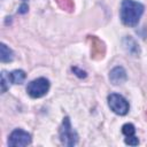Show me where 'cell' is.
Wrapping results in <instances>:
<instances>
[{
    "mask_svg": "<svg viewBox=\"0 0 147 147\" xmlns=\"http://www.w3.org/2000/svg\"><path fill=\"white\" fill-rule=\"evenodd\" d=\"M109 79L114 85L122 84L126 80V71L122 67H115L109 72Z\"/></svg>",
    "mask_w": 147,
    "mask_h": 147,
    "instance_id": "8",
    "label": "cell"
},
{
    "mask_svg": "<svg viewBox=\"0 0 147 147\" xmlns=\"http://www.w3.org/2000/svg\"><path fill=\"white\" fill-rule=\"evenodd\" d=\"M56 3L59 5V7L68 13H72L75 5H74V0H55Z\"/></svg>",
    "mask_w": 147,
    "mask_h": 147,
    "instance_id": "12",
    "label": "cell"
},
{
    "mask_svg": "<svg viewBox=\"0 0 147 147\" xmlns=\"http://www.w3.org/2000/svg\"><path fill=\"white\" fill-rule=\"evenodd\" d=\"M0 48H1V55H0V60H1V62H10V61H13V59H14V53H13V51L9 48V47H7L5 44H1V46H0Z\"/></svg>",
    "mask_w": 147,
    "mask_h": 147,
    "instance_id": "11",
    "label": "cell"
},
{
    "mask_svg": "<svg viewBox=\"0 0 147 147\" xmlns=\"http://www.w3.org/2000/svg\"><path fill=\"white\" fill-rule=\"evenodd\" d=\"M25 77L26 75L23 70H14L9 74V80L13 84H22L25 80Z\"/></svg>",
    "mask_w": 147,
    "mask_h": 147,
    "instance_id": "10",
    "label": "cell"
},
{
    "mask_svg": "<svg viewBox=\"0 0 147 147\" xmlns=\"http://www.w3.org/2000/svg\"><path fill=\"white\" fill-rule=\"evenodd\" d=\"M60 139H61V142L68 147L75 146L78 141V134L72 129L69 117L63 118V122L60 127Z\"/></svg>",
    "mask_w": 147,
    "mask_h": 147,
    "instance_id": "2",
    "label": "cell"
},
{
    "mask_svg": "<svg viewBox=\"0 0 147 147\" xmlns=\"http://www.w3.org/2000/svg\"><path fill=\"white\" fill-rule=\"evenodd\" d=\"M122 132H123V134L126 137V138H125V144L131 145V146H137V145L139 144L138 138L134 136L136 129H134V126H133L132 124H130V123L124 124L123 127H122Z\"/></svg>",
    "mask_w": 147,
    "mask_h": 147,
    "instance_id": "7",
    "label": "cell"
},
{
    "mask_svg": "<svg viewBox=\"0 0 147 147\" xmlns=\"http://www.w3.org/2000/svg\"><path fill=\"white\" fill-rule=\"evenodd\" d=\"M48 90H49V82L44 77H40L30 82L26 87V92L29 93V95L34 99L44 96L48 92Z\"/></svg>",
    "mask_w": 147,
    "mask_h": 147,
    "instance_id": "3",
    "label": "cell"
},
{
    "mask_svg": "<svg viewBox=\"0 0 147 147\" xmlns=\"http://www.w3.org/2000/svg\"><path fill=\"white\" fill-rule=\"evenodd\" d=\"M28 9H29V7H28V5H22L21 7H20V9H18V13H21V14H24V13H26L28 11Z\"/></svg>",
    "mask_w": 147,
    "mask_h": 147,
    "instance_id": "15",
    "label": "cell"
},
{
    "mask_svg": "<svg viewBox=\"0 0 147 147\" xmlns=\"http://www.w3.org/2000/svg\"><path fill=\"white\" fill-rule=\"evenodd\" d=\"M71 69H72L74 72H76V75H77L78 77H80V78H85V77H86V72L83 71V70H79L77 67H72Z\"/></svg>",
    "mask_w": 147,
    "mask_h": 147,
    "instance_id": "14",
    "label": "cell"
},
{
    "mask_svg": "<svg viewBox=\"0 0 147 147\" xmlns=\"http://www.w3.org/2000/svg\"><path fill=\"white\" fill-rule=\"evenodd\" d=\"M87 40L91 46V57L95 61L102 60L106 55V46L103 41L95 36H88Z\"/></svg>",
    "mask_w": 147,
    "mask_h": 147,
    "instance_id": "5",
    "label": "cell"
},
{
    "mask_svg": "<svg viewBox=\"0 0 147 147\" xmlns=\"http://www.w3.org/2000/svg\"><path fill=\"white\" fill-rule=\"evenodd\" d=\"M8 83H9V75H7L6 71L1 72V92H6L8 88Z\"/></svg>",
    "mask_w": 147,
    "mask_h": 147,
    "instance_id": "13",
    "label": "cell"
},
{
    "mask_svg": "<svg viewBox=\"0 0 147 147\" xmlns=\"http://www.w3.org/2000/svg\"><path fill=\"white\" fill-rule=\"evenodd\" d=\"M146 117H147V110H146Z\"/></svg>",
    "mask_w": 147,
    "mask_h": 147,
    "instance_id": "16",
    "label": "cell"
},
{
    "mask_svg": "<svg viewBox=\"0 0 147 147\" xmlns=\"http://www.w3.org/2000/svg\"><path fill=\"white\" fill-rule=\"evenodd\" d=\"M30 142H31V136L21 129L14 130L8 139L9 146H28L30 145Z\"/></svg>",
    "mask_w": 147,
    "mask_h": 147,
    "instance_id": "6",
    "label": "cell"
},
{
    "mask_svg": "<svg viewBox=\"0 0 147 147\" xmlns=\"http://www.w3.org/2000/svg\"><path fill=\"white\" fill-rule=\"evenodd\" d=\"M108 105L110 107V109L117 114V115H126L127 111H129V102L119 94H116V93H113L108 96Z\"/></svg>",
    "mask_w": 147,
    "mask_h": 147,
    "instance_id": "4",
    "label": "cell"
},
{
    "mask_svg": "<svg viewBox=\"0 0 147 147\" xmlns=\"http://www.w3.org/2000/svg\"><path fill=\"white\" fill-rule=\"evenodd\" d=\"M144 13V6L133 0H123L121 6V20L127 26H136Z\"/></svg>",
    "mask_w": 147,
    "mask_h": 147,
    "instance_id": "1",
    "label": "cell"
},
{
    "mask_svg": "<svg viewBox=\"0 0 147 147\" xmlns=\"http://www.w3.org/2000/svg\"><path fill=\"white\" fill-rule=\"evenodd\" d=\"M123 46H124V48H125L130 54H132V55H134V56L138 55L139 52H140L139 45H138V44L136 42V40L132 39L130 36L124 38V40H123Z\"/></svg>",
    "mask_w": 147,
    "mask_h": 147,
    "instance_id": "9",
    "label": "cell"
},
{
    "mask_svg": "<svg viewBox=\"0 0 147 147\" xmlns=\"http://www.w3.org/2000/svg\"><path fill=\"white\" fill-rule=\"evenodd\" d=\"M23 1H25V0H23Z\"/></svg>",
    "mask_w": 147,
    "mask_h": 147,
    "instance_id": "17",
    "label": "cell"
}]
</instances>
